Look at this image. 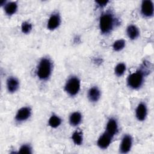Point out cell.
<instances>
[{
  "label": "cell",
  "mask_w": 154,
  "mask_h": 154,
  "mask_svg": "<svg viewBox=\"0 0 154 154\" xmlns=\"http://www.w3.org/2000/svg\"><path fill=\"white\" fill-rule=\"evenodd\" d=\"M52 72V63L49 58H43L37 69V75L41 80H47Z\"/></svg>",
  "instance_id": "cell-1"
},
{
  "label": "cell",
  "mask_w": 154,
  "mask_h": 154,
  "mask_svg": "<svg viewBox=\"0 0 154 154\" xmlns=\"http://www.w3.org/2000/svg\"><path fill=\"white\" fill-rule=\"evenodd\" d=\"M114 19L111 13L102 14L99 19V28L103 34L109 33L113 28Z\"/></svg>",
  "instance_id": "cell-2"
},
{
  "label": "cell",
  "mask_w": 154,
  "mask_h": 154,
  "mask_svg": "<svg viewBox=\"0 0 154 154\" xmlns=\"http://www.w3.org/2000/svg\"><path fill=\"white\" fill-rule=\"evenodd\" d=\"M144 81V75L139 70L129 75L127 79L128 86L132 89H138L140 88Z\"/></svg>",
  "instance_id": "cell-3"
},
{
  "label": "cell",
  "mask_w": 154,
  "mask_h": 154,
  "mask_svg": "<svg viewBox=\"0 0 154 154\" xmlns=\"http://www.w3.org/2000/svg\"><path fill=\"white\" fill-rule=\"evenodd\" d=\"M81 82L78 78L72 76L68 79L65 85V91L70 96H75L79 91Z\"/></svg>",
  "instance_id": "cell-4"
},
{
  "label": "cell",
  "mask_w": 154,
  "mask_h": 154,
  "mask_svg": "<svg viewBox=\"0 0 154 154\" xmlns=\"http://www.w3.org/2000/svg\"><path fill=\"white\" fill-rule=\"evenodd\" d=\"M153 3L152 1H143L141 7V11L142 14L147 17H152L153 15Z\"/></svg>",
  "instance_id": "cell-5"
},
{
  "label": "cell",
  "mask_w": 154,
  "mask_h": 154,
  "mask_svg": "<svg viewBox=\"0 0 154 154\" xmlns=\"http://www.w3.org/2000/svg\"><path fill=\"white\" fill-rule=\"evenodd\" d=\"M132 145V138L131 135L126 134L122 139L120 145V152L122 153H126L129 152Z\"/></svg>",
  "instance_id": "cell-6"
},
{
  "label": "cell",
  "mask_w": 154,
  "mask_h": 154,
  "mask_svg": "<svg viewBox=\"0 0 154 154\" xmlns=\"http://www.w3.org/2000/svg\"><path fill=\"white\" fill-rule=\"evenodd\" d=\"M31 114V109L29 107L25 106L19 109L15 116V119L19 122L26 120Z\"/></svg>",
  "instance_id": "cell-7"
},
{
  "label": "cell",
  "mask_w": 154,
  "mask_h": 154,
  "mask_svg": "<svg viewBox=\"0 0 154 154\" xmlns=\"http://www.w3.org/2000/svg\"><path fill=\"white\" fill-rule=\"evenodd\" d=\"M112 138V137L110 135H109L106 132H105L99 138L97 142V146L102 149H107L111 142Z\"/></svg>",
  "instance_id": "cell-8"
},
{
  "label": "cell",
  "mask_w": 154,
  "mask_h": 154,
  "mask_svg": "<svg viewBox=\"0 0 154 154\" xmlns=\"http://www.w3.org/2000/svg\"><path fill=\"white\" fill-rule=\"evenodd\" d=\"M60 22L61 19L60 15L57 13L52 14L48 20L47 28L49 30H54L59 26Z\"/></svg>",
  "instance_id": "cell-9"
},
{
  "label": "cell",
  "mask_w": 154,
  "mask_h": 154,
  "mask_svg": "<svg viewBox=\"0 0 154 154\" xmlns=\"http://www.w3.org/2000/svg\"><path fill=\"white\" fill-rule=\"evenodd\" d=\"M147 114V106L145 103L141 102L140 103L135 111L136 117L139 121H143L146 119Z\"/></svg>",
  "instance_id": "cell-10"
},
{
  "label": "cell",
  "mask_w": 154,
  "mask_h": 154,
  "mask_svg": "<svg viewBox=\"0 0 154 154\" xmlns=\"http://www.w3.org/2000/svg\"><path fill=\"white\" fill-rule=\"evenodd\" d=\"M118 131V124L116 119L111 118L108 120L106 126V131L109 135L112 137L117 134Z\"/></svg>",
  "instance_id": "cell-11"
},
{
  "label": "cell",
  "mask_w": 154,
  "mask_h": 154,
  "mask_svg": "<svg viewBox=\"0 0 154 154\" xmlns=\"http://www.w3.org/2000/svg\"><path fill=\"white\" fill-rule=\"evenodd\" d=\"M19 87V82L17 79L14 77H10L7 81V87L8 91L10 93L16 91Z\"/></svg>",
  "instance_id": "cell-12"
},
{
  "label": "cell",
  "mask_w": 154,
  "mask_h": 154,
  "mask_svg": "<svg viewBox=\"0 0 154 154\" xmlns=\"http://www.w3.org/2000/svg\"><path fill=\"white\" fill-rule=\"evenodd\" d=\"M100 97V91L96 87L90 88L88 91V98L92 102H96L99 100Z\"/></svg>",
  "instance_id": "cell-13"
},
{
  "label": "cell",
  "mask_w": 154,
  "mask_h": 154,
  "mask_svg": "<svg viewBox=\"0 0 154 154\" xmlns=\"http://www.w3.org/2000/svg\"><path fill=\"white\" fill-rule=\"evenodd\" d=\"M126 32L128 37L131 40H135L138 37L140 31L138 28L134 25H130L128 26Z\"/></svg>",
  "instance_id": "cell-14"
},
{
  "label": "cell",
  "mask_w": 154,
  "mask_h": 154,
  "mask_svg": "<svg viewBox=\"0 0 154 154\" xmlns=\"http://www.w3.org/2000/svg\"><path fill=\"white\" fill-rule=\"evenodd\" d=\"M17 10V4L16 2H8L5 4L4 10L7 14L13 15L16 13Z\"/></svg>",
  "instance_id": "cell-15"
},
{
  "label": "cell",
  "mask_w": 154,
  "mask_h": 154,
  "mask_svg": "<svg viewBox=\"0 0 154 154\" xmlns=\"http://www.w3.org/2000/svg\"><path fill=\"white\" fill-rule=\"evenodd\" d=\"M82 120V115L79 112H74L70 114L69 122L72 126H76L80 124Z\"/></svg>",
  "instance_id": "cell-16"
},
{
  "label": "cell",
  "mask_w": 154,
  "mask_h": 154,
  "mask_svg": "<svg viewBox=\"0 0 154 154\" xmlns=\"http://www.w3.org/2000/svg\"><path fill=\"white\" fill-rule=\"evenodd\" d=\"M48 123L51 127L53 128H56L61 125V119L56 115H52L49 118L48 120Z\"/></svg>",
  "instance_id": "cell-17"
},
{
  "label": "cell",
  "mask_w": 154,
  "mask_h": 154,
  "mask_svg": "<svg viewBox=\"0 0 154 154\" xmlns=\"http://www.w3.org/2000/svg\"><path fill=\"white\" fill-rule=\"evenodd\" d=\"M72 139L73 143L76 145H81L82 143L83 137L81 131H76L72 135Z\"/></svg>",
  "instance_id": "cell-18"
},
{
  "label": "cell",
  "mask_w": 154,
  "mask_h": 154,
  "mask_svg": "<svg viewBox=\"0 0 154 154\" xmlns=\"http://www.w3.org/2000/svg\"><path fill=\"white\" fill-rule=\"evenodd\" d=\"M126 70V65L125 64L121 63L117 64V66L115 67L114 69V72L115 74L117 76H121L123 75Z\"/></svg>",
  "instance_id": "cell-19"
},
{
  "label": "cell",
  "mask_w": 154,
  "mask_h": 154,
  "mask_svg": "<svg viewBox=\"0 0 154 154\" xmlns=\"http://www.w3.org/2000/svg\"><path fill=\"white\" fill-rule=\"evenodd\" d=\"M125 41L123 39H119L114 42L112 48L115 51H120L122 50L125 46Z\"/></svg>",
  "instance_id": "cell-20"
},
{
  "label": "cell",
  "mask_w": 154,
  "mask_h": 154,
  "mask_svg": "<svg viewBox=\"0 0 154 154\" xmlns=\"http://www.w3.org/2000/svg\"><path fill=\"white\" fill-rule=\"evenodd\" d=\"M32 29V25L28 22H24L22 23L21 30L24 34H28Z\"/></svg>",
  "instance_id": "cell-21"
},
{
  "label": "cell",
  "mask_w": 154,
  "mask_h": 154,
  "mask_svg": "<svg viewBox=\"0 0 154 154\" xmlns=\"http://www.w3.org/2000/svg\"><path fill=\"white\" fill-rule=\"evenodd\" d=\"M18 153H28V154L32 153V148L28 144H23L20 147Z\"/></svg>",
  "instance_id": "cell-22"
},
{
  "label": "cell",
  "mask_w": 154,
  "mask_h": 154,
  "mask_svg": "<svg viewBox=\"0 0 154 154\" xmlns=\"http://www.w3.org/2000/svg\"><path fill=\"white\" fill-rule=\"evenodd\" d=\"M96 2L98 4V5L99 6H100V7H104V6H105L106 4H107V3L108 2V1H96Z\"/></svg>",
  "instance_id": "cell-23"
}]
</instances>
